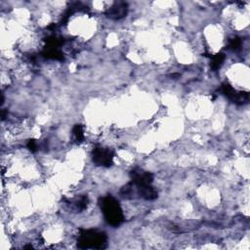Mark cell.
Listing matches in <instances>:
<instances>
[{
	"mask_svg": "<svg viewBox=\"0 0 250 250\" xmlns=\"http://www.w3.org/2000/svg\"><path fill=\"white\" fill-rule=\"evenodd\" d=\"M102 209L107 222L113 226L119 225L123 220L122 210L112 197H105L102 202Z\"/></svg>",
	"mask_w": 250,
	"mask_h": 250,
	"instance_id": "1",
	"label": "cell"
},
{
	"mask_svg": "<svg viewBox=\"0 0 250 250\" xmlns=\"http://www.w3.org/2000/svg\"><path fill=\"white\" fill-rule=\"evenodd\" d=\"M105 237L103 233L97 232L94 230H85L79 235L78 242L81 247H92V248H101L104 243Z\"/></svg>",
	"mask_w": 250,
	"mask_h": 250,
	"instance_id": "2",
	"label": "cell"
}]
</instances>
